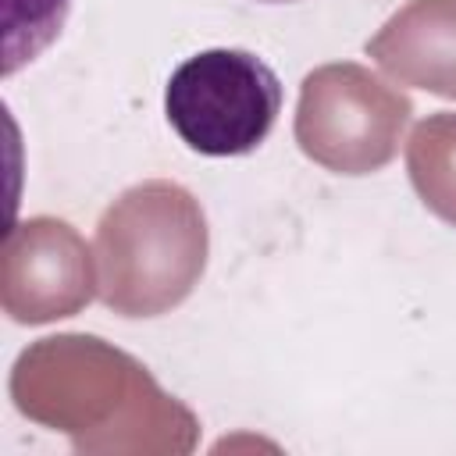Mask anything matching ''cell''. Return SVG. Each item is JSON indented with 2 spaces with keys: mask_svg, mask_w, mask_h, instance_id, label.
<instances>
[{
  "mask_svg": "<svg viewBox=\"0 0 456 456\" xmlns=\"http://www.w3.org/2000/svg\"><path fill=\"white\" fill-rule=\"evenodd\" d=\"M210 232L200 200L167 178L125 189L96 224L100 299L121 317H160L207 271Z\"/></svg>",
  "mask_w": 456,
  "mask_h": 456,
  "instance_id": "obj_2",
  "label": "cell"
},
{
  "mask_svg": "<svg viewBox=\"0 0 456 456\" xmlns=\"http://www.w3.org/2000/svg\"><path fill=\"white\" fill-rule=\"evenodd\" d=\"M164 110L189 150L203 157H242L274 128L281 82L249 50H200L171 71Z\"/></svg>",
  "mask_w": 456,
  "mask_h": 456,
  "instance_id": "obj_4",
  "label": "cell"
},
{
  "mask_svg": "<svg viewBox=\"0 0 456 456\" xmlns=\"http://www.w3.org/2000/svg\"><path fill=\"white\" fill-rule=\"evenodd\" d=\"M11 403L21 417L71 438L78 456H185L196 413L100 335H46L18 353Z\"/></svg>",
  "mask_w": 456,
  "mask_h": 456,
  "instance_id": "obj_1",
  "label": "cell"
},
{
  "mask_svg": "<svg viewBox=\"0 0 456 456\" xmlns=\"http://www.w3.org/2000/svg\"><path fill=\"white\" fill-rule=\"evenodd\" d=\"M410 114L413 103L403 89L363 64L335 61L303 78L292 132L314 164L356 178L395 157Z\"/></svg>",
  "mask_w": 456,
  "mask_h": 456,
  "instance_id": "obj_3",
  "label": "cell"
},
{
  "mask_svg": "<svg viewBox=\"0 0 456 456\" xmlns=\"http://www.w3.org/2000/svg\"><path fill=\"white\" fill-rule=\"evenodd\" d=\"M406 171L420 203L456 228V114L438 110L413 125L406 139Z\"/></svg>",
  "mask_w": 456,
  "mask_h": 456,
  "instance_id": "obj_7",
  "label": "cell"
},
{
  "mask_svg": "<svg viewBox=\"0 0 456 456\" xmlns=\"http://www.w3.org/2000/svg\"><path fill=\"white\" fill-rule=\"evenodd\" d=\"M71 0H4V75L36 61L61 32Z\"/></svg>",
  "mask_w": 456,
  "mask_h": 456,
  "instance_id": "obj_8",
  "label": "cell"
},
{
  "mask_svg": "<svg viewBox=\"0 0 456 456\" xmlns=\"http://www.w3.org/2000/svg\"><path fill=\"white\" fill-rule=\"evenodd\" d=\"M264 4H285V0H264Z\"/></svg>",
  "mask_w": 456,
  "mask_h": 456,
  "instance_id": "obj_9",
  "label": "cell"
},
{
  "mask_svg": "<svg viewBox=\"0 0 456 456\" xmlns=\"http://www.w3.org/2000/svg\"><path fill=\"white\" fill-rule=\"evenodd\" d=\"M100 292L86 239L61 217L18 221L0 253V303L18 324L75 317Z\"/></svg>",
  "mask_w": 456,
  "mask_h": 456,
  "instance_id": "obj_5",
  "label": "cell"
},
{
  "mask_svg": "<svg viewBox=\"0 0 456 456\" xmlns=\"http://www.w3.org/2000/svg\"><path fill=\"white\" fill-rule=\"evenodd\" d=\"M367 57L399 86L456 100V0H406L367 39Z\"/></svg>",
  "mask_w": 456,
  "mask_h": 456,
  "instance_id": "obj_6",
  "label": "cell"
}]
</instances>
